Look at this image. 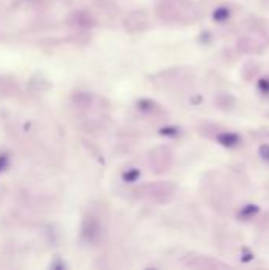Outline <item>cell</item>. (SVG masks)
Here are the masks:
<instances>
[{
    "label": "cell",
    "instance_id": "1",
    "mask_svg": "<svg viewBox=\"0 0 269 270\" xmlns=\"http://www.w3.org/2000/svg\"><path fill=\"white\" fill-rule=\"evenodd\" d=\"M100 236H102L100 223H98L94 216L86 218L83 223V229H81V237L87 244H97L98 240H100Z\"/></svg>",
    "mask_w": 269,
    "mask_h": 270
},
{
    "label": "cell",
    "instance_id": "2",
    "mask_svg": "<svg viewBox=\"0 0 269 270\" xmlns=\"http://www.w3.org/2000/svg\"><path fill=\"white\" fill-rule=\"evenodd\" d=\"M217 141L220 142L222 146H225V147H234V146L239 144L241 138H239V134H236V133L225 132V133H220L217 136Z\"/></svg>",
    "mask_w": 269,
    "mask_h": 270
},
{
    "label": "cell",
    "instance_id": "3",
    "mask_svg": "<svg viewBox=\"0 0 269 270\" xmlns=\"http://www.w3.org/2000/svg\"><path fill=\"white\" fill-rule=\"evenodd\" d=\"M258 212H260V208H258V206H253V204H250V206H244L241 212H239V216H241L242 220H247V218H250V216L256 215Z\"/></svg>",
    "mask_w": 269,
    "mask_h": 270
},
{
    "label": "cell",
    "instance_id": "4",
    "mask_svg": "<svg viewBox=\"0 0 269 270\" xmlns=\"http://www.w3.org/2000/svg\"><path fill=\"white\" fill-rule=\"evenodd\" d=\"M230 10H228L226 6H218L215 12H214V14H212V18L215 19V21H218V22H222V21H226L228 18H230Z\"/></svg>",
    "mask_w": 269,
    "mask_h": 270
},
{
    "label": "cell",
    "instance_id": "5",
    "mask_svg": "<svg viewBox=\"0 0 269 270\" xmlns=\"http://www.w3.org/2000/svg\"><path fill=\"white\" fill-rule=\"evenodd\" d=\"M139 176H141L139 169L133 168V169H128V171H125L122 177H124L125 182H136V180L139 178Z\"/></svg>",
    "mask_w": 269,
    "mask_h": 270
},
{
    "label": "cell",
    "instance_id": "6",
    "mask_svg": "<svg viewBox=\"0 0 269 270\" xmlns=\"http://www.w3.org/2000/svg\"><path fill=\"white\" fill-rule=\"evenodd\" d=\"M258 88H260L264 95H269V79L267 78L260 79V82H258Z\"/></svg>",
    "mask_w": 269,
    "mask_h": 270
},
{
    "label": "cell",
    "instance_id": "7",
    "mask_svg": "<svg viewBox=\"0 0 269 270\" xmlns=\"http://www.w3.org/2000/svg\"><path fill=\"white\" fill-rule=\"evenodd\" d=\"M258 154L264 160V162H269V144H263L260 148H258Z\"/></svg>",
    "mask_w": 269,
    "mask_h": 270
},
{
    "label": "cell",
    "instance_id": "8",
    "mask_svg": "<svg viewBox=\"0 0 269 270\" xmlns=\"http://www.w3.org/2000/svg\"><path fill=\"white\" fill-rule=\"evenodd\" d=\"M138 106H139V109H144L146 111V109H152L155 104L152 102H149V100H141V102L138 103Z\"/></svg>",
    "mask_w": 269,
    "mask_h": 270
},
{
    "label": "cell",
    "instance_id": "9",
    "mask_svg": "<svg viewBox=\"0 0 269 270\" xmlns=\"http://www.w3.org/2000/svg\"><path fill=\"white\" fill-rule=\"evenodd\" d=\"M160 133L165 134V136H176L177 134V130L176 128H162Z\"/></svg>",
    "mask_w": 269,
    "mask_h": 270
},
{
    "label": "cell",
    "instance_id": "10",
    "mask_svg": "<svg viewBox=\"0 0 269 270\" xmlns=\"http://www.w3.org/2000/svg\"><path fill=\"white\" fill-rule=\"evenodd\" d=\"M8 164V156L7 155H0V172L4 171V169L7 168Z\"/></svg>",
    "mask_w": 269,
    "mask_h": 270
}]
</instances>
